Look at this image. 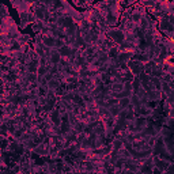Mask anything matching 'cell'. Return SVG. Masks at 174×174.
Returning a JSON list of instances; mask_svg holds the SVG:
<instances>
[{
  "label": "cell",
  "mask_w": 174,
  "mask_h": 174,
  "mask_svg": "<svg viewBox=\"0 0 174 174\" xmlns=\"http://www.w3.org/2000/svg\"><path fill=\"white\" fill-rule=\"evenodd\" d=\"M105 34H106L107 38H110L111 42H114L117 46L122 45L124 42H125V40H127L125 31H124L122 29H120V27H107Z\"/></svg>",
  "instance_id": "6da1fadb"
},
{
  "label": "cell",
  "mask_w": 174,
  "mask_h": 174,
  "mask_svg": "<svg viewBox=\"0 0 174 174\" xmlns=\"http://www.w3.org/2000/svg\"><path fill=\"white\" fill-rule=\"evenodd\" d=\"M128 69H129L135 76H140L144 72V64L142 63V61H139V60L132 59L129 63H128Z\"/></svg>",
  "instance_id": "7a4b0ae2"
},
{
  "label": "cell",
  "mask_w": 174,
  "mask_h": 174,
  "mask_svg": "<svg viewBox=\"0 0 174 174\" xmlns=\"http://www.w3.org/2000/svg\"><path fill=\"white\" fill-rule=\"evenodd\" d=\"M40 59H35V60H31L24 65L26 67V72L27 73H37L38 72V68H40Z\"/></svg>",
  "instance_id": "3957f363"
},
{
  "label": "cell",
  "mask_w": 174,
  "mask_h": 174,
  "mask_svg": "<svg viewBox=\"0 0 174 174\" xmlns=\"http://www.w3.org/2000/svg\"><path fill=\"white\" fill-rule=\"evenodd\" d=\"M29 24H30V22H29V12L27 11L19 12V27L26 29Z\"/></svg>",
  "instance_id": "277c9868"
},
{
  "label": "cell",
  "mask_w": 174,
  "mask_h": 174,
  "mask_svg": "<svg viewBox=\"0 0 174 174\" xmlns=\"http://www.w3.org/2000/svg\"><path fill=\"white\" fill-rule=\"evenodd\" d=\"M131 105V97L129 98H121L118 101V106L121 107V110H124V109H128V106Z\"/></svg>",
  "instance_id": "5b68a950"
},
{
  "label": "cell",
  "mask_w": 174,
  "mask_h": 174,
  "mask_svg": "<svg viewBox=\"0 0 174 174\" xmlns=\"http://www.w3.org/2000/svg\"><path fill=\"white\" fill-rule=\"evenodd\" d=\"M109 111H110V116H111V117H118V114L121 113V107H120L118 105H114V106L110 107Z\"/></svg>",
  "instance_id": "8992f818"
}]
</instances>
